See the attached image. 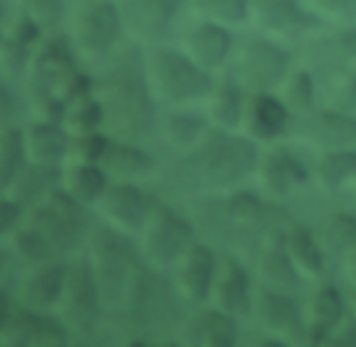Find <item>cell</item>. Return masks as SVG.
I'll use <instances>...</instances> for the list:
<instances>
[{
  "instance_id": "8fae6325",
  "label": "cell",
  "mask_w": 356,
  "mask_h": 347,
  "mask_svg": "<svg viewBox=\"0 0 356 347\" xmlns=\"http://www.w3.org/2000/svg\"><path fill=\"white\" fill-rule=\"evenodd\" d=\"M195 239H197L195 219L164 200H156L142 230L136 233V244L142 250V258L150 266L164 269V272H170L175 266V261L186 253V247Z\"/></svg>"
},
{
  "instance_id": "74e56055",
  "label": "cell",
  "mask_w": 356,
  "mask_h": 347,
  "mask_svg": "<svg viewBox=\"0 0 356 347\" xmlns=\"http://www.w3.org/2000/svg\"><path fill=\"white\" fill-rule=\"evenodd\" d=\"M278 97L284 100V105L292 111V117L298 114H306L314 108V100H317V78L309 67L303 64H292V69L284 75V81L278 83Z\"/></svg>"
},
{
  "instance_id": "7402d4cb",
  "label": "cell",
  "mask_w": 356,
  "mask_h": 347,
  "mask_svg": "<svg viewBox=\"0 0 356 347\" xmlns=\"http://www.w3.org/2000/svg\"><path fill=\"white\" fill-rule=\"evenodd\" d=\"M175 341L192 347H231L239 341V316L209 303L192 305Z\"/></svg>"
},
{
  "instance_id": "816d5d0a",
  "label": "cell",
  "mask_w": 356,
  "mask_h": 347,
  "mask_svg": "<svg viewBox=\"0 0 356 347\" xmlns=\"http://www.w3.org/2000/svg\"><path fill=\"white\" fill-rule=\"evenodd\" d=\"M11 250H6V247H0V286H3V278H6V272H8V266H11Z\"/></svg>"
},
{
  "instance_id": "9c48e42d",
  "label": "cell",
  "mask_w": 356,
  "mask_h": 347,
  "mask_svg": "<svg viewBox=\"0 0 356 347\" xmlns=\"http://www.w3.org/2000/svg\"><path fill=\"white\" fill-rule=\"evenodd\" d=\"M289 69L292 53L286 44L259 31L236 39L225 64V75H231L245 92H275Z\"/></svg>"
},
{
  "instance_id": "11a10c76",
  "label": "cell",
  "mask_w": 356,
  "mask_h": 347,
  "mask_svg": "<svg viewBox=\"0 0 356 347\" xmlns=\"http://www.w3.org/2000/svg\"><path fill=\"white\" fill-rule=\"evenodd\" d=\"M78 3H83V0H67V6H78Z\"/></svg>"
},
{
  "instance_id": "ffe728a7",
  "label": "cell",
  "mask_w": 356,
  "mask_h": 347,
  "mask_svg": "<svg viewBox=\"0 0 356 347\" xmlns=\"http://www.w3.org/2000/svg\"><path fill=\"white\" fill-rule=\"evenodd\" d=\"M253 286H256V280L250 278L248 266L234 253H217V266H214V278H211L206 303L242 319L250 314Z\"/></svg>"
},
{
  "instance_id": "6da1fadb",
  "label": "cell",
  "mask_w": 356,
  "mask_h": 347,
  "mask_svg": "<svg viewBox=\"0 0 356 347\" xmlns=\"http://www.w3.org/2000/svg\"><path fill=\"white\" fill-rule=\"evenodd\" d=\"M95 92L106 108V130L120 139L142 142L156 130L159 103L147 86L142 44L122 42L95 75Z\"/></svg>"
},
{
  "instance_id": "e575fe53",
  "label": "cell",
  "mask_w": 356,
  "mask_h": 347,
  "mask_svg": "<svg viewBox=\"0 0 356 347\" xmlns=\"http://www.w3.org/2000/svg\"><path fill=\"white\" fill-rule=\"evenodd\" d=\"M58 175H61V167H42V164L25 161V167L14 175V180L3 192H8L17 203L31 208L39 200H44L53 189H58Z\"/></svg>"
},
{
  "instance_id": "4316f807",
  "label": "cell",
  "mask_w": 356,
  "mask_h": 347,
  "mask_svg": "<svg viewBox=\"0 0 356 347\" xmlns=\"http://www.w3.org/2000/svg\"><path fill=\"white\" fill-rule=\"evenodd\" d=\"M348 316V300L334 283L317 280V286L303 300V322H306V341H328L331 330Z\"/></svg>"
},
{
  "instance_id": "9f6ffc18",
  "label": "cell",
  "mask_w": 356,
  "mask_h": 347,
  "mask_svg": "<svg viewBox=\"0 0 356 347\" xmlns=\"http://www.w3.org/2000/svg\"><path fill=\"white\" fill-rule=\"evenodd\" d=\"M350 189H353V194H356V178H353V180H350Z\"/></svg>"
},
{
  "instance_id": "8992f818",
  "label": "cell",
  "mask_w": 356,
  "mask_h": 347,
  "mask_svg": "<svg viewBox=\"0 0 356 347\" xmlns=\"http://www.w3.org/2000/svg\"><path fill=\"white\" fill-rule=\"evenodd\" d=\"M197 214H203L217 233L222 236L236 233V239H253L256 244L267 233L286 228V225H278L270 197H264L259 189H242V186L222 194L200 197Z\"/></svg>"
},
{
  "instance_id": "b9f144b4",
  "label": "cell",
  "mask_w": 356,
  "mask_h": 347,
  "mask_svg": "<svg viewBox=\"0 0 356 347\" xmlns=\"http://www.w3.org/2000/svg\"><path fill=\"white\" fill-rule=\"evenodd\" d=\"M189 6L197 17L214 19L228 28L250 19V0H189Z\"/></svg>"
},
{
  "instance_id": "7a4b0ae2",
  "label": "cell",
  "mask_w": 356,
  "mask_h": 347,
  "mask_svg": "<svg viewBox=\"0 0 356 347\" xmlns=\"http://www.w3.org/2000/svg\"><path fill=\"white\" fill-rule=\"evenodd\" d=\"M259 153L261 144H256L242 130L211 128L170 167V186L197 197L231 192L253 178Z\"/></svg>"
},
{
  "instance_id": "60d3db41",
  "label": "cell",
  "mask_w": 356,
  "mask_h": 347,
  "mask_svg": "<svg viewBox=\"0 0 356 347\" xmlns=\"http://www.w3.org/2000/svg\"><path fill=\"white\" fill-rule=\"evenodd\" d=\"M25 144H22V128L3 125L0 128V192L14 180V175L25 167Z\"/></svg>"
},
{
  "instance_id": "e0dca14e",
  "label": "cell",
  "mask_w": 356,
  "mask_h": 347,
  "mask_svg": "<svg viewBox=\"0 0 356 347\" xmlns=\"http://www.w3.org/2000/svg\"><path fill=\"white\" fill-rule=\"evenodd\" d=\"M309 178H312V167L300 158V153L278 142L267 144V150L259 153V161L253 169L256 189L270 200H286Z\"/></svg>"
},
{
  "instance_id": "ba28073f",
  "label": "cell",
  "mask_w": 356,
  "mask_h": 347,
  "mask_svg": "<svg viewBox=\"0 0 356 347\" xmlns=\"http://www.w3.org/2000/svg\"><path fill=\"white\" fill-rule=\"evenodd\" d=\"M25 219L42 230V236L50 242L53 253L58 258H70L81 253L89 242V233L97 222L95 211L89 205H81L72 200L61 186L53 189L44 200L25 208Z\"/></svg>"
},
{
  "instance_id": "277c9868",
  "label": "cell",
  "mask_w": 356,
  "mask_h": 347,
  "mask_svg": "<svg viewBox=\"0 0 356 347\" xmlns=\"http://www.w3.org/2000/svg\"><path fill=\"white\" fill-rule=\"evenodd\" d=\"M134 239L136 236L122 233V230H117V228H111V225L97 219L92 233H89V242L83 247V253L89 255L97 289H100V300H103L106 316L122 308L134 280L139 278L142 266L147 264Z\"/></svg>"
},
{
  "instance_id": "1f68e13d",
  "label": "cell",
  "mask_w": 356,
  "mask_h": 347,
  "mask_svg": "<svg viewBox=\"0 0 356 347\" xmlns=\"http://www.w3.org/2000/svg\"><path fill=\"white\" fill-rule=\"evenodd\" d=\"M245 100H248V92L231 75H222V78H214V86L203 100V108H206V117L214 128L239 130Z\"/></svg>"
},
{
  "instance_id": "bcb514c9",
  "label": "cell",
  "mask_w": 356,
  "mask_h": 347,
  "mask_svg": "<svg viewBox=\"0 0 356 347\" xmlns=\"http://www.w3.org/2000/svg\"><path fill=\"white\" fill-rule=\"evenodd\" d=\"M25 219V205L17 203L8 192H0V242L8 239Z\"/></svg>"
},
{
  "instance_id": "52a82bcc",
  "label": "cell",
  "mask_w": 356,
  "mask_h": 347,
  "mask_svg": "<svg viewBox=\"0 0 356 347\" xmlns=\"http://www.w3.org/2000/svg\"><path fill=\"white\" fill-rule=\"evenodd\" d=\"M58 319L70 330L72 339L92 341L106 325V308L100 300V289L89 264V255L81 250L64 264V286L56 305Z\"/></svg>"
},
{
  "instance_id": "30bf717a",
  "label": "cell",
  "mask_w": 356,
  "mask_h": 347,
  "mask_svg": "<svg viewBox=\"0 0 356 347\" xmlns=\"http://www.w3.org/2000/svg\"><path fill=\"white\" fill-rule=\"evenodd\" d=\"M67 36L86 64H103L128 36L117 0H83L67 17Z\"/></svg>"
},
{
  "instance_id": "d4e9b609",
  "label": "cell",
  "mask_w": 356,
  "mask_h": 347,
  "mask_svg": "<svg viewBox=\"0 0 356 347\" xmlns=\"http://www.w3.org/2000/svg\"><path fill=\"white\" fill-rule=\"evenodd\" d=\"M44 31L47 28H42L33 17L22 11L14 19H8L0 31V72L8 78H22Z\"/></svg>"
},
{
  "instance_id": "4fadbf2b",
  "label": "cell",
  "mask_w": 356,
  "mask_h": 347,
  "mask_svg": "<svg viewBox=\"0 0 356 347\" xmlns=\"http://www.w3.org/2000/svg\"><path fill=\"white\" fill-rule=\"evenodd\" d=\"M250 22L259 33H267L284 44H300L325 28V19L314 14L306 0H250Z\"/></svg>"
},
{
  "instance_id": "d590c367",
  "label": "cell",
  "mask_w": 356,
  "mask_h": 347,
  "mask_svg": "<svg viewBox=\"0 0 356 347\" xmlns=\"http://www.w3.org/2000/svg\"><path fill=\"white\" fill-rule=\"evenodd\" d=\"M312 178L325 192H339L356 178V147L320 150L312 164Z\"/></svg>"
},
{
  "instance_id": "5b68a950",
  "label": "cell",
  "mask_w": 356,
  "mask_h": 347,
  "mask_svg": "<svg viewBox=\"0 0 356 347\" xmlns=\"http://www.w3.org/2000/svg\"><path fill=\"white\" fill-rule=\"evenodd\" d=\"M147 86L159 105H197L214 86V72L195 64L181 47L164 42L142 47Z\"/></svg>"
},
{
  "instance_id": "cb8c5ba5",
  "label": "cell",
  "mask_w": 356,
  "mask_h": 347,
  "mask_svg": "<svg viewBox=\"0 0 356 347\" xmlns=\"http://www.w3.org/2000/svg\"><path fill=\"white\" fill-rule=\"evenodd\" d=\"M214 266H217V250L203 242L195 239L186 253L175 261V266L170 269L178 291L184 294V300L189 305H200L209 300V289H211V278H214Z\"/></svg>"
},
{
  "instance_id": "f6af8a7d",
  "label": "cell",
  "mask_w": 356,
  "mask_h": 347,
  "mask_svg": "<svg viewBox=\"0 0 356 347\" xmlns=\"http://www.w3.org/2000/svg\"><path fill=\"white\" fill-rule=\"evenodd\" d=\"M306 6L325 22L350 25L356 22V0H306Z\"/></svg>"
},
{
  "instance_id": "f907efd6",
  "label": "cell",
  "mask_w": 356,
  "mask_h": 347,
  "mask_svg": "<svg viewBox=\"0 0 356 347\" xmlns=\"http://www.w3.org/2000/svg\"><path fill=\"white\" fill-rule=\"evenodd\" d=\"M342 269H345V275L350 278V283H356V244L345 253V258H342Z\"/></svg>"
},
{
  "instance_id": "7bdbcfd3",
  "label": "cell",
  "mask_w": 356,
  "mask_h": 347,
  "mask_svg": "<svg viewBox=\"0 0 356 347\" xmlns=\"http://www.w3.org/2000/svg\"><path fill=\"white\" fill-rule=\"evenodd\" d=\"M111 142L108 130H92V133H78L70 139V150H67V161H89V164H100L106 155V147Z\"/></svg>"
},
{
  "instance_id": "603a6c76",
  "label": "cell",
  "mask_w": 356,
  "mask_h": 347,
  "mask_svg": "<svg viewBox=\"0 0 356 347\" xmlns=\"http://www.w3.org/2000/svg\"><path fill=\"white\" fill-rule=\"evenodd\" d=\"M234 42H236V36L231 33L228 25H220V22H214V19L197 17V19L181 33L178 47H181L195 64H200L203 69L220 72V69H225V64H228V58H231Z\"/></svg>"
},
{
  "instance_id": "5bb4252c",
  "label": "cell",
  "mask_w": 356,
  "mask_h": 347,
  "mask_svg": "<svg viewBox=\"0 0 356 347\" xmlns=\"http://www.w3.org/2000/svg\"><path fill=\"white\" fill-rule=\"evenodd\" d=\"M159 197H153L142 183L136 180H108L106 192L100 194V200L95 203V217L122 233L136 236L150 214V208L156 205Z\"/></svg>"
},
{
  "instance_id": "484cf974",
  "label": "cell",
  "mask_w": 356,
  "mask_h": 347,
  "mask_svg": "<svg viewBox=\"0 0 356 347\" xmlns=\"http://www.w3.org/2000/svg\"><path fill=\"white\" fill-rule=\"evenodd\" d=\"M284 230H273L256 244V280L264 283V286L289 291V294H300V286H303L306 278L300 275L292 255L286 253Z\"/></svg>"
},
{
  "instance_id": "2e32d148",
  "label": "cell",
  "mask_w": 356,
  "mask_h": 347,
  "mask_svg": "<svg viewBox=\"0 0 356 347\" xmlns=\"http://www.w3.org/2000/svg\"><path fill=\"white\" fill-rule=\"evenodd\" d=\"M300 64L314 72V78L337 81L345 69L356 64V28L337 25L334 31H317L300 42Z\"/></svg>"
},
{
  "instance_id": "83f0119b",
  "label": "cell",
  "mask_w": 356,
  "mask_h": 347,
  "mask_svg": "<svg viewBox=\"0 0 356 347\" xmlns=\"http://www.w3.org/2000/svg\"><path fill=\"white\" fill-rule=\"evenodd\" d=\"M70 139V130L53 117H33L28 125H22L25 158L42 167H61L67 161Z\"/></svg>"
},
{
  "instance_id": "836d02e7",
  "label": "cell",
  "mask_w": 356,
  "mask_h": 347,
  "mask_svg": "<svg viewBox=\"0 0 356 347\" xmlns=\"http://www.w3.org/2000/svg\"><path fill=\"white\" fill-rule=\"evenodd\" d=\"M284 244H286V253L292 255L295 266L300 269V275L306 280H320L325 275L328 255L317 239V230L298 225V222H289V228L284 230Z\"/></svg>"
},
{
  "instance_id": "d6986e66",
  "label": "cell",
  "mask_w": 356,
  "mask_h": 347,
  "mask_svg": "<svg viewBox=\"0 0 356 347\" xmlns=\"http://www.w3.org/2000/svg\"><path fill=\"white\" fill-rule=\"evenodd\" d=\"M189 0H117L125 36L136 44L164 42Z\"/></svg>"
},
{
  "instance_id": "d6a6232c",
  "label": "cell",
  "mask_w": 356,
  "mask_h": 347,
  "mask_svg": "<svg viewBox=\"0 0 356 347\" xmlns=\"http://www.w3.org/2000/svg\"><path fill=\"white\" fill-rule=\"evenodd\" d=\"M108 180L111 178L103 169V164H89V161H64L61 175H58V186L72 200H78L81 205H89V208H95V203L106 192Z\"/></svg>"
},
{
  "instance_id": "9a60e30c",
  "label": "cell",
  "mask_w": 356,
  "mask_h": 347,
  "mask_svg": "<svg viewBox=\"0 0 356 347\" xmlns=\"http://www.w3.org/2000/svg\"><path fill=\"white\" fill-rule=\"evenodd\" d=\"M289 133L320 150H339V147H356V111H345L337 105H323V108H312L306 114L295 117V125L289 128Z\"/></svg>"
},
{
  "instance_id": "7dc6e473",
  "label": "cell",
  "mask_w": 356,
  "mask_h": 347,
  "mask_svg": "<svg viewBox=\"0 0 356 347\" xmlns=\"http://www.w3.org/2000/svg\"><path fill=\"white\" fill-rule=\"evenodd\" d=\"M331 105L345 108V111H356V64H353L350 69H345V72L334 81Z\"/></svg>"
},
{
  "instance_id": "7c38bea8",
  "label": "cell",
  "mask_w": 356,
  "mask_h": 347,
  "mask_svg": "<svg viewBox=\"0 0 356 347\" xmlns=\"http://www.w3.org/2000/svg\"><path fill=\"white\" fill-rule=\"evenodd\" d=\"M248 319L273 341H286V344L306 341L303 303L298 300V294H289L256 280Z\"/></svg>"
},
{
  "instance_id": "44dd1931",
  "label": "cell",
  "mask_w": 356,
  "mask_h": 347,
  "mask_svg": "<svg viewBox=\"0 0 356 347\" xmlns=\"http://www.w3.org/2000/svg\"><path fill=\"white\" fill-rule=\"evenodd\" d=\"M292 111L284 105L278 92H248L239 130L256 144H273L292 128Z\"/></svg>"
},
{
  "instance_id": "db71d44e",
  "label": "cell",
  "mask_w": 356,
  "mask_h": 347,
  "mask_svg": "<svg viewBox=\"0 0 356 347\" xmlns=\"http://www.w3.org/2000/svg\"><path fill=\"white\" fill-rule=\"evenodd\" d=\"M348 303H350V311H353V316H356V283H353V294H350Z\"/></svg>"
},
{
  "instance_id": "ee69618b",
  "label": "cell",
  "mask_w": 356,
  "mask_h": 347,
  "mask_svg": "<svg viewBox=\"0 0 356 347\" xmlns=\"http://www.w3.org/2000/svg\"><path fill=\"white\" fill-rule=\"evenodd\" d=\"M17 3V8L22 11V14H28V17H33L42 28H58L64 19H67V14H70V6H67V0H14Z\"/></svg>"
},
{
  "instance_id": "f5cc1de1",
  "label": "cell",
  "mask_w": 356,
  "mask_h": 347,
  "mask_svg": "<svg viewBox=\"0 0 356 347\" xmlns=\"http://www.w3.org/2000/svg\"><path fill=\"white\" fill-rule=\"evenodd\" d=\"M6 22H8V14H6V6H3V0H0V31H3Z\"/></svg>"
},
{
  "instance_id": "681fc988",
  "label": "cell",
  "mask_w": 356,
  "mask_h": 347,
  "mask_svg": "<svg viewBox=\"0 0 356 347\" xmlns=\"http://www.w3.org/2000/svg\"><path fill=\"white\" fill-rule=\"evenodd\" d=\"M11 305H14V297L6 291V286H0V330L8 319V314H11Z\"/></svg>"
},
{
  "instance_id": "ac0fdd59",
  "label": "cell",
  "mask_w": 356,
  "mask_h": 347,
  "mask_svg": "<svg viewBox=\"0 0 356 347\" xmlns=\"http://www.w3.org/2000/svg\"><path fill=\"white\" fill-rule=\"evenodd\" d=\"M70 341L72 336L56 311H36L17 300L0 330V344L6 347H61Z\"/></svg>"
},
{
  "instance_id": "f35d334b",
  "label": "cell",
  "mask_w": 356,
  "mask_h": 347,
  "mask_svg": "<svg viewBox=\"0 0 356 347\" xmlns=\"http://www.w3.org/2000/svg\"><path fill=\"white\" fill-rule=\"evenodd\" d=\"M317 239L325 250L328 258H345V253L356 244V214L350 211H337L331 217L323 219L320 230H317Z\"/></svg>"
},
{
  "instance_id": "ab89813d",
  "label": "cell",
  "mask_w": 356,
  "mask_h": 347,
  "mask_svg": "<svg viewBox=\"0 0 356 347\" xmlns=\"http://www.w3.org/2000/svg\"><path fill=\"white\" fill-rule=\"evenodd\" d=\"M8 242V250L17 261H22L25 266H36V264H44V261H53L58 258L50 247V242L42 236L39 228H33L28 219H22V225L6 239Z\"/></svg>"
},
{
  "instance_id": "3957f363",
  "label": "cell",
  "mask_w": 356,
  "mask_h": 347,
  "mask_svg": "<svg viewBox=\"0 0 356 347\" xmlns=\"http://www.w3.org/2000/svg\"><path fill=\"white\" fill-rule=\"evenodd\" d=\"M189 308L172 275L145 264L122 308L108 314L106 322L122 328L131 341H167L178 336Z\"/></svg>"
},
{
  "instance_id": "8d00e7d4",
  "label": "cell",
  "mask_w": 356,
  "mask_h": 347,
  "mask_svg": "<svg viewBox=\"0 0 356 347\" xmlns=\"http://www.w3.org/2000/svg\"><path fill=\"white\" fill-rule=\"evenodd\" d=\"M61 125L70 130V136L78 133H92V130H106V108L97 97V92H83L72 97L61 108Z\"/></svg>"
},
{
  "instance_id": "f546056e",
  "label": "cell",
  "mask_w": 356,
  "mask_h": 347,
  "mask_svg": "<svg viewBox=\"0 0 356 347\" xmlns=\"http://www.w3.org/2000/svg\"><path fill=\"white\" fill-rule=\"evenodd\" d=\"M64 264L67 258H53V261L28 266V272L19 278L14 300L36 311H56L61 286H64Z\"/></svg>"
},
{
  "instance_id": "4dcf8cb0",
  "label": "cell",
  "mask_w": 356,
  "mask_h": 347,
  "mask_svg": "<svg viewBox=\"0 0 356 347\" xmlns=\"http://www.w3.org/2000/svg\"><path fill=\"white\" fill-rule=\"evenodd\" d=\"M100 164L111 180L142 183L156 172V158L142 147V142H131V139H120V136H111Z\"/></svg>"
},
{
  "instance_id": "f1b7e54d",
  "label": "cell",
  "mask_w": 356,
  "mask_h": 347,
  "mask_svg": "<svg viewBox=\"0 0 356 347\" xmlns=\"http://www.w3.org/2000/svg\"><path fill=\"white\" fill-rule=\"evenodd\" d=\"M214 125L209 122L206 111H195L192 105H159V117H156V130L161 136V142L178 153H186L189 147H195Z\"/></svg>"
},
{
  "instance_id": "c3c4849f",
  "label": "cell",
  "mask_w": 356,
  "mask_h": 347,
  "mask_svg": "<svg viewBox=\"0 0 356 347\" xmlns=\"http://www.w3.org/2000/svg\"><path fill=\"white\" fill-rule=\"evenodd\" d=\"M14 117H17V94L6 81H0V128L11 125Z\"/></svg>"
}]
</instances>
